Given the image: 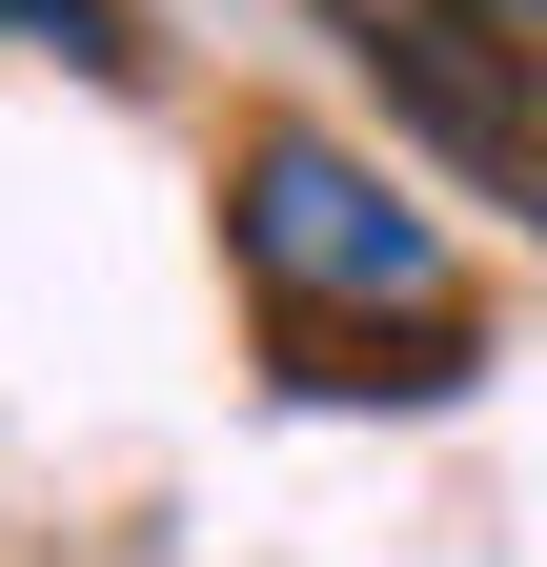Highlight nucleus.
I'll use <instances>...</instances> for the list:
<instances>
[{
  "label": "nucleus",
  "instance_id": "nucleus-2",
  "mask_svg": "<svg viewBox=\"0 0 547 567\" xmlns=\"http://www.w3.org/2000/svg\"><path fill=\"white\" fill-rule=\"evenodd\" d=\"M345 41H365V82L426 122L487 203H527V224H547V61L487 21V0H345Z\"/></svg>",
  "mask_w": 547,
  "mask_h": 567
},
{
  "label": "nucleus",
  "instance_id": "nucleus-1",
  "mask_svg": "<svg viewBox=\"0 0 547 567\" xmlns=\"http://www.w3.org/2000/svg\"><path fill=\"white\" fill-rule=\"evenodd\" d=\"M244 264L285 284L305 324H405V344H466L446 324V244L345 163V142H244Z\"/></svg>",
  "mask_w": 547,
  "mask_h": 567
},
{
  "label": "nucleus",
  "instance_id": "nucleus-3",
  "mask_svg": "<svg viewBox=\"0 0 547 567\" xmlns=\"http://www.w3.org/2000/svg\"><path fill=\"white\" fill-rule=\"evenodd\" d=\"M0 41H61V61H122V41H102V0H0Z\"/></svg>",
  "mask_w": 547,
  "mask_h": 567
}]
</instances>
